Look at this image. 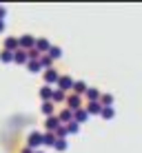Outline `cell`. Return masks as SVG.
I'll return each mask as SVG.
<instances>
[{"mask_svg":"<svg viewBox=\"0 0 142 153\" xmlns=\"http://www.w3.org/2000/svg\"><path fill=\"white\" fill-rule=\"evenodd\" d=\"M56 133H51V131H45L42 133V146H56Z\"/></svg>","mask_w":142,"mask_h":153,"instance_id":"obj_13","label":"cell"},{"mask_svg":"<svg viewBox=\"0 0 142 153\" xmlns=\"http://www.w3.org/2000/svg\"><path fill=\"white\" fill-rule=\"evenodd\" d=\"M27 53H29V60H40V58H42V53H40V51L36 49V47H33L31 51H27Z\"/></svg>","mask_w":142,"mask_h":153,"instance_id":"obj_27","label":"cell"},{"mask_svg":"<svg viewBox=\"0 0 142 153\" xmlns=\"http://www.w3.org/2000/svg\"><path fill=\"white\" fill-rule=\"evenodd\" d=\"M36 49H38L42 56H47V53H49V49H51V42L47 38H36Z\"/></svg>","mask_w":142,"mask_h":153,"instance_id":"obj_6","label":"cell"},{"mask_svg":"<svg viewBox=\"0 0 142 153\" xmlns=\"http://www.w3.org/2000/svg\"><path fill=\"white\" fill-rule=\"evenodd\" d=\"M100 96H102V93H100V89H96V87H89L87 93H85V98L89 102H100Z\"/></svg>","mask_w":142,"mask_h":153,"instance_id":"obj_8","label":"cell"},{"mask_svg":"<svg viewBox=\"0 0 142 153\" xmlns=\"http://www.w3.org/2000/svg\"><path fill=\"white\" fill-rule=\"evenodd\" d=\"M67 135H69V133H67V126L60 124V126H58V131H56V138L58 140H67Z\"/></svg>","mask_w":142,"mask_h":153,"instance_id":"obj_25","label":"cell"},{"mask_svg":"<svg viewBox=\"0 0 142 153\" xmlns=\"http://www.w3.org/2000/svg\"><path fill=\"white\" fill-rule=\"evenodd\" d=\"M67 109H69V111H73L76 113L78 109H82V98L80 96H76V93H67Z\"/></svg>","mask_w":142,"mask_h":153,"instance_id":"obj_1","label":"cell"},{"mask_svg":"<svg viewBox=\"0 0 142 153\" xmlns=\"http://www.w3.org/2000/svg\"><path fill=\"white\" fill-rule=\"evenodd\" d=\"M4 31V20H0V33Z\"/></svg>","mask_w":142,"mask_h":153,"instance_id":"obj_31","label":"cell"},{"mask_svg":"<svg viewBox=\"0 0 142 153\" xmlns=\"http://www.w3.org/2000/svg\"><path fill=\"white\" fill-rule=\"evenodd\" d=\"M58 80H60V73H58L56 69H47V71H45V84H47V87L58 84Z\"/></svg>","mask_w":142,"mask_h":153,"instance_id":"obj_5","label":"cell"},{"mask_svg":"<svg viewBox=\"0 0 142 153\" xmlns=\"http://www.w3.org/2000/svg\"><path fill=\"white\" fill-rule=\"evenodd\" d=\"M20 153H36V151H31V149H29V146H25V149H22V151H20Z\"/></svg>","mask_w":142,"mask_h":153,"instance_id":"obj_30","label":"cell"},{"mask_svg":"<svg viewBox=\"0 0 142 153\" xmlns=\"http://www.w3.org/2000/svg\"><path fill=\"white\" fill-rule=\"evenodd\" d=\"M87 82H82V80H78V82H73V89H71V93H76V96H85V93H87Z\"/></svg>","mask_w":142,"mask_h":153,"instance_id":"obj_10","label":"cell"},{"mask_svg":"<svg viewBox=\"0 0 142 153\" xmlns=\"http://www.w3.org/2000/svg\"><path fill=\"white\" fill-rule=\"evenodd\" d=\"M85 109H87L89 115H100V113H102V104H100V102H89Z\"/></svg>","mask_w":142,"mask_h":153,"instance_id":"obj_15","label":"cell"},{"mask_svg":"<svg viewBox=\"0 0 142 153\" xmlns=\"http://www.w3.org/2000/svg\"><path fill=\"white\" fill-rule=\"evenodd\" d=\"M36 153H42V151H36Z\"/></svg>","mask_w":142,"mask_h":153,"instance_id":"obj_32","label":"cell"},{"mask_svg":"<svg viewBox=\"0 0 142 153\" xmlns=\"http://www.w3.org/2000/svg\"><path fill=\"white\" fill-rule=\"evenodd\" d=\"M13 62H16V65H27V62H29V53L22 51V49L13 51Z\"/></svg>","mask_w":142,"mask_h":153,"instance_id":"obj_7","label":"cell"},{"mask_svg":"<svg viewBox=\"0 0 142 153\" xmlns=\"http://www.w3.org/2000/svg\"><path fill=\"white\" fill-rule=\"evenodd\" d=\"M4 49L7 51H18L20 49V45H18V38H13V36H9V38H4Z\"/></svg>","mask_w":142,"mask_h":153,"instance_id":"obj_11","label":"cell"},{"mask_svg":"<svg viewBox=\"0 0 142 153\" xmlns=\"http://www.w3.org/2000/svg\"><path fill=\"white\" fill-rule=\"evenodd\" d=\"M100 104H102V107H113V96L111 93H102V96H100Z\"/></svg>","mask_w":142,"mask_h":153,"instance_id":"obj_20","label":"cell"},{"mask_svg":"<svg viewBox=\"0 0 142 153\" xmlns=\"http://www.w3.org/2000/svg\"><path fill=\"white\" fill-rule=\"evenodd\" d=\"M0 62H4V65L13 62V53H11V51H7V49H2V51H0Z\"/></svg>","mask_w":142,"mask_h":153,"instance_id":"obj_21","label":"cell"},{"mask_svg":"<svg viewBox=\"0 0 142 153\" xmlns=\"http://www.w3.org/2000/svg\"><path fill=\"white\" fill-rule=\"evenodd\" d=\"M27 71H29V73H40V71H42L40 60H29V62H27Z\"/></svg>","mask_w":142,"mask_h":153,"instance_id":"obj_18","label":"cell"},{"mask_svg":"<svg viewBox=\"0 0 142 153\" xmlns=\"http://www.w3.org/2000/svg\"><path fill=\"white\" fill-rule=\"evenodd\" d=\"M40 111H42V115H45V118H51V115H54V111H56V104L51 102V100H49V102H42Z\"/></svg>","mask_w":142,"mask_h":153,"instance_id":"obj_14","label":"cell"},{"mask_svg":"<svg viewBox=\"0 0 142 153\" xmlns=\"http://www.w3.org/2000/svg\"><path fill=\"white\" fill-rule=\"evenodd\" d=\"M18 45H20V49H22V51H31V49L36 47V36H29V33L20 36V38H18Z\"/></svg>","mask_w":142,"mask_h":153,"instance_id":"obj_3","label":"cell"},{"mask_svg":"<svg viewBox=\"0 0 142 153\" xmlns=\"http://www.w3.org/2000/svg\"><path fill=\"white\" fill-rule=\"evenodd\" d=\"M45 126H47V131L56 133L58 126H60V120H58V115H51V118H47V120H45Z\"/></svg>","mask_w":142,"mask_h":153,"instance_id":"obj_9","label":"cell"},{"mask_svg":"<svg viewBox=\"0 0 142 153\" xmlns=\"http://www.w3.org/2000/svg\"><path fill=\"white\" fill-rule=\"evenodd\" d=\"M58 89H60V91H71L73 89V78L71 76H60V80H58Z\"/></svg>","mask_w":142,"mask_h":153,"instance_id":"obj_4","label":"cell"},{"mask_svg":"<svg viewBox=\"0 0 142 153\" xmlns=\"http://www.w3.org/2000/svg\"><path fill=\"white\" fill-rule=\"evenodd\" d=\"M4 16H7V7H4V4H0V20H4Z\"/></svg>","mask_w":142,"mask_h":153,"instance_id":"obj_29","label":"cell"},{"mask_svg":"<svg viewBox=\"0 0 142 153\" xmlns=\"http://www.w3.org/2000/svg\"><path fill=\"white\" fill-rule=\"evenodd\" d=\"M67 146H69V144H67V140H56V146H54V149H56V151H67Z\"/></svg>","mask_w":142,"mask_h":153,"instance_id":"obj_28","label":"cell"},{"mask_svg":"<svg viewBox=\"0 0 142 153\" xmlns=\"http://www.w3.org/2000/svg\"><path fill=\"white\" fill-rule=\"evenodd\" d=\"M65 100H67V93H65V91H60V89H54L51 102H54V104H60V102H65Z\"/></svg>","mask_w":142,"mask_h":153,"instance_id":"obj_17","label":"cell"},{"mask_svg":"<svg viewBox=\"0 0 142 153\" xmlns=\"http://www.w3.org/2000/svg\"><path fill=\"white\" fill-rule=\"evenodd\" d=\"M51 96H54V89L45 84V87L40 89V98H42V102H49V100H51Z\"/></svg>","mask_w":142,"mask_h":153,"instance_id":"obj_19","label":"cell"},{"mask_svg":"<svg viewBox=\"0 0 142 153\" xmlns=\"http://www.w3.org/2000/svg\"><path fill=\"white\" fill-rule=\"evenodd\" d=\"M73 120H76L78 124L87 122V120H89V113H87V109H85V107H82V109H78V111L73 113Z\"/></svg>","mask_w":142,"mask_h":153,"instance_id":"obj_16","label":"cell"},{"mask_svg":"<svg viewBox=\"0 0 142 153\" xmlns=\"http://www.w3.org/2000/svg\"><path fill=\"white\" fill-rule=\"evenodd\" d=\"M47 56H49L51 60H58V58H62V49H60V47H54V45H51V49H49V53H47Z\"/></svg>","mask_w":142,"mask_h":153,"instance_id":"obj_22","label":"cell"},{"mask_svg":"<svg viewBox=\"0 0 142 153\" xmlns=\"http://www.w3.org/2000/svg\"><path fill=\"white\" fill-rule=\"evenodd\" d=\"M100 115H102L104 120H111L113 115H115V109L113 107H102V113H100Z\"/></svg>","mask_w":142,"mask_h":153,"instance_id":"obj_24","label":"cell"},{"mask_svg":"<svg viewBox=\"0 0 142 153\" xmlns=\"http://www.w3.org/2000/svg\"><path fill=\"white\" fill-rule=\"evenodd\" d=\"M40 67H42L45 71L47 69H54V60H51L49 56H42V58H40Z\"/></svg>","mask_w":142,"mask_h":153,"instance_id":"obj_23","label":"cell"},{"mask_svg":"<svg viewBox=\"0 0 142 153\" xmlns=\"http://www.w3.org/2000/svg\"><path fill=\"white\" fill-rule=\"evenodd\" d=\"M27 146L31 151H36L38 146H42V133H40V131H31L29 138H27Z\"/></svg>","mask_w":142,"mask_h":153,"instance_id":"obj_2","label":"cell"},{"mask_svg":"<svg viewBox=\"0 0 142 153\" xmlns=\"http://www.w3.org/2000/svg\"><path fill=\"white\" fill-rule=\"evenodd\" d=\"M58 120H60V124H69V122H73V111H69V109H62V111L58 113Z\"/></svg>","mask_w":142,"mask_h":153,"instance_id":"obj_12","label":"cell"},{"mask_svg":"<svg viewBox=\"0 0 142 153\" xmlns=\"http://www.w3.org/2000/svg\"><path fill=\"white\" fill-rule=\"evenodd\" d=\"M65 126H67V133H78V131H80V124H78L76 120L69 122V124H65Z\"/></svg>","mask_w":142,"mask_h":153,"instance_id":"obj_26","label":"cell"}]
</instances>
